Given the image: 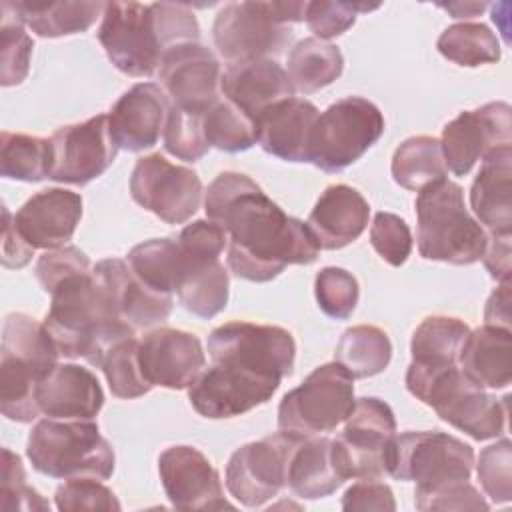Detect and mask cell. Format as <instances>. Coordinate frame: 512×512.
<instances>
[{
  "label": "cell",
  "instance_id": "obj_8",
  "mask_svg": "<svg viewBox=\"0 0 512 512\" xmlns=\"http://www.w3.org/2000/svg\"><path fill=\"white\" fill-rule=\"evenodd\" d=\"M386 130L380 108L362 98L346 96L320 112L312 136L308 162L328 174H338L372 148Z\"/></svg>",
  "mask_w": 512,
  "mask_h": 512
},
{
  "label": "cell",
  "instance_id": "obj_23",
  "mask_svg": "<svg viewBox=\"0 0 512 512\" xmlns=\"http://www.w3.org/2000/svg\"><path fill=\"white\" fill-rule=\"evenodd\" d=\"M170 98L156 82H138L110 108L108 124L118 148L142 152L152 148L166 126Z\"/></svg>",
  "mask_w": 512,
  "mask_h": 512
},
{
  "label": "cell",
  "instance_id": "obj_44",
  "mask_svg": "<svg viewBox=\"0 0 512 512\" xmlns=\"http://www.w3.org/2000/svg\"><path fill=\"white\" fill-rule=\"evenodd\" d=\"M314 294L318 308L326 316L334 320H346L356 310L360 288L352 272L338 266H326L316 274Z\"/></svg>",
  "mask_w": 512,
  "mask_h": 512
},
{
  "label": "cell",
  "instance_id": "obj_24",
  "mask_svg": "<svg viewBox=\"0 0 512 512\" xmlns=\"http://www.w3.org/2000/svg\"><path fill=\"white\" fill-rule=\"evenodd\" d=\"M82 218V196L64 188H46L30 196L14 214L20 236L36 250L66 246Z\"/></svg>",
  "mask_w": 512,
  "mask_h": 512
},
{
  "label": "cell",
  "instance_id": "obj_12",
  "mask_svg": "<svg viewBox=\"0 0 512 512\" xmlns=\"http://www.w3.org/2000/svg\"><path fill=\"white\" fill-rule=\"evenodd\" d=\"M394 436L396 418L384 400L376 396L354 400L342 434L332 438L334 460L344 480H382L388 474L386 456Z\"/></svg>",
  "mask_w": 512,
  "mask_h": 512
},
{
  "label": "cell",
  "instance_id": "obj_30",
  "mask_svg": "<svg viewBox=\"0 0 512 512\" xmlns=\"http://www.w3.org/2000/svg\"><path fill=\"white\" fill-rule=\"evenodd\" d=\"M334 452L332 438H296L288 456L286 488L302 500L326 498L344 484Z\"/></svg>",
  "mask_w": 512,
  "mask_h": 512
},
{
  "label": "cell",
  "instance_id": "obj_29",
  "mask_svg": "<svg viewBox=\"0 0 512 512\" xmlns=\"http://www.w3.org/2000/svg\"><path fill=\"white\" fill-rule=\"evenodd\" d=\"M512 146L496 148L482 158L470 188V208L486 232H512Z\"/></svg>",
  "mask_w": 512,
  "mask_h": 512
},
{
  "label": "cell",
  "instance_id": "obj_25",
  "mask_svg": "<svg viewBox=\"0 0 512 512\" xmlns=\"http://www.w3.org/2000/svg\"><path fill=\"white\" fill-rule=\"evenodd\" d=\"M318 108L306 98H286L256 118V142L266 154L286 162H308L310 136L318 120Z\"/></svg>",
  "mask_w": 512,
  "mask_h": 512
},
{
  "label": "cell",
  "instance_id": "obj_48",
  "mask_svg": "<svg viewBox=\"0 0 512 512\" xmlns=\"http://www.w3.org/2000/svg\"><path fill=\"white\" fill-rule=\"evenodd\" d=\"M370 244L386 264L402 266L412 252V234L406 220L392 212H376L370 226Z\"/></svg>",
  "mask_w": 512,
  "mask_h": 512
},
{
  "label": "cell",
  "instance_id": "obj_42",
  "mask_svg": "<svg viewBox=\"0 0 512 512\" xmlns=\"http://www.w3.org/2000/svg\"><path fill=\"white\" fill-rule=\"evenodd\" d=\"M98 368L104 372L108 388L116 398H140L152 390V384L144 378L140 368L136 336L112 344L104 352Z\"/></svg>",
  "mask_w": 512,
  "mask_h": 512
},
{
  "label": "cell",
  "instance_id": "obj_41",
  "mask_svg": "<svg viewBox=\"0 0 512 512\" xmlns=\"http://www.w3.org/2000/svg\"><path fill=\"white\" fill-rule=\"evenodd\" d=\"M202 122L210 148L214 146L222 152L236 154L250 150L256 144L254 120L226 98L212 104L204 112Z\"/></svg>",
  "mask_w": 512,
  "mask_h": 512
},
{
  "label": "cell",
  "instance_id": "obj_35",
  "mask_svg": "<svg viewBox=\"0 0 512 512\" xmlns=\"http://www.w3.org/2000/svg\"><path fill=\"white\" fill-rule=\"evenodd\" d=\"M392 358V342L388 334L372 324H358L340 336L334 360L352 378H370L384 372Z\"/></svg>",
  "mask_w": 512,
  "mask_h": 512
},
{
  "label": "cell",
  "instance_id": "obj_46",
  "mask_svg": "<svg viewBox=\"0 0 512 512\" xmlns=\"http://www.w3.org/2000/svg\"><path fill=\"white\" fill-rule=\"evenodd\" d=\"M0 508L4 512H50V504L26 484L22 458L10 448H2Z\"/></svg>",
  "mask_w": 512,
  "mask_h": 512
},
{
  "label": "cell",
  "instance_id": "obj_53",
  "mask_svg": "<svg viewBox=\"0 0 512 512\" xmlns=\"http://www.w3.org/2000/svg\"><path fill=\"white\" fill-rule=\"evenodd\" d=\"M34 256V248L20 236L14 226V214L2 206V266L24 268Z\"/></svg>",
  "mask_w": 512,
  "mask_h": 512
},
{
  "label": "cell",
  "instance_id": "obj_26",
  "mask_svg": "<svg viewBox=\"0 0 512 512\" xmlns=\"http://www.w3.org/2000/svg\"><path fill=\"white\" fill-rule=\"evenodd\" d=\"M42 414L58 420H94L104 406V392L94 372L78 364H56L38 384Z\"/></svg>",
  "mask_w": 512,
  "mask_h": 512
},
{
  "label": "cell",
  "instance_id": "obj_40",
  "mask_svg": "<svg viewBox=\"0 0 512 512\" xmlns=\"http://www.w3.org/2000/svg\"><path fill=\"white\" fill-rule=\"evenodd\" d=\"M0 14V84L16 86L28 76L34 42L16 2H2Z\"/></svg>",
  "mask_w": 512,
  "mask_h": 512
},
{
  "label": "cell",
  "instance_id": "obj_54",
  "mask_svg": "<svg viewBox=\"0 0 512 512\" xmlns=\"http://www.w3.org/2000/svg\"><path fill=\"white\" fill-rule=\"evenodd\" d=\"M486 248L482 254V262L486 266V270L490 272V276L498 282L502 280H510V234H492L486 232Z\"/></svg>",
  "mask_w": 512,
  "mask_h": 512
},
{
  "label": "cell",
  "instance_id": "obj_14",
  "mask_svg": "<svg viewBox=\"0 0 512 512\" xmlns=\"http://www.w3.org/2000/svg\"><path fill=\"white\" fill-rule=\"evenodd\" d=\"M130 196L166 224H184L202 204L200 176L168 162L160 152L136 160L130 174Z\"/></svg>",
  "mask_w": 512,
  "mask_h": 512
},
{
  "label": "cell",
  "instance_id": "obj_16",
  "mask_svg": "<svg viewBox=\"0 0 512 512\" xmlns=\"http://www.w3.org/2000/svg\"><path fill=\"white\" fill-rule=\"evenodd\" d=\"M296 436L282 430L248 442L232 452L226 464V488L246 508H258L286 488L288 456Z\"/></svg>",
  "mask_w": 512,
  "mask_h": 512
},
{
  "label": "cell",
  "instance_id": "obj_15",
  "mask_svg": "<svg viewBox=\"0 0 512 512\" xmlns=\"http://www.w3.org/2000/svg\"><path fill=\"white\" fill-rule=\"evenodd\" d=\"M48 142V178L76 186H84L102 176L112 166L120 150L112 138L108 114H98L78 124L60 126L48 138Z\"/></svg>",
  "mask_w": 512,
  "mask_h": 512
},
{
  "label": "cell",
  "instance_id": "obj_36",
  "mask_svg": "<svg viewBox=\"0 0 512 512\" xmlns=\"http://www.w3.org/2000/svg\"><path fill=\"white\" fill-rule=\"evenodd\" d=\"M390 172L398 186L414 192H420L428 184L446 178L448 170L444 164L440 140L424 134L406 138L394 150Z\"/></svg>",
  "mask_w": 512,
  "mask_h": 512
},
{
  "label": "cell",
  "instance_id": "obj_22",
  "mask_svg": "<svg viewBox=\"0 0 512 512\" xmlns=\"http://www.w3.org/2000/svg\"><path fill=\"white\" fill-rule=\"evenodd\" d=\"M92 276L114 314L134 330H148L168 320L174 306L172 294L144 284L126 260L104 258L92 268Z\"/></svg>",
  "mask_w": 512,
  "mask_h": 512
},
{
  "label": "cell",
  "instance_id": "obj_28",
  "mask_svg": "<svg viewBox=\"0 0 512 512\" xmlns=\"http://www.w3.org/2000/svg\"><path fill=\"white\" fill-rule=\"evenodd\" d=\"M370 204L348 184L328 186L316 200L306 226L314 234L320 250H340L366 230Z\"/></svg>",
  "mask_w": 512,
  "mask_h": 512
},
{
  "label": "cell",
  "instance_id": "obj_2",
  "mask_svg": "<svg viewBox=\"0 0 512 512\" xmlns=\"http://www.w3.org/2000/svg\"><path fill=\"white\" fill-rule=\"evenodd\" d=\"M48 294L44 328L64 358H84L98 368L112 344L136 336V330L114 314L92 270L64 278Z\"/></svg>",
  "mask_w": 512,
  "mask_h": 512
},
{
  "label": "cell",
  "instance_id": "obj_45",
  "mask_svg": "<svg viewBox=\"0 0 512 512\" xmlns=\"http://www.w3.org/2000/svg\"><path fill=\"white\" fill-rule=\"evenodd\" d=\"M478 480L486 496L494 504H506L512 498V442L510 438H500L498 442L486 446L476 464Z\"/></svg>",
  "mask_w": 512,
  "mask_h": 512
},
{
  "label": "cell",
  "instance_id": "obj_52",
  "mask_svg": "<svg viewBox=\"0 0 512 512\" xmlns=\"http://www.w3.org/2000/svg\"><path fill=\"white\" fill-rule=\"evenodd\" d=\"M342 510H378V512H394L396 502L388 484L380 480L360 478L354 482L342 496Z\"/></svg>",
  "mask_w": 512,
  "mask_h": 512
},
{
  "label": "cell",
  "instance_id": "obj_21",
  "mask_svg": "<svg viewBox=\"0 0 512 512\" xmlns=\"http://www.w3.org/2000/svg\"><path fill=\"white\" fill-rule=\"evenodd\" d=\"M138 360L144 378L168 390L188 388L206 368V354L196 334L158 326L138 340Z\"/></svg>",
  "mask_w": 512,
  "mask_h": 512
},
{
  "label": "cell",
  "instance_id": "obj_7",
  "mask_svg": "<svg viewBox=\"0 0 512 512\" xmlns=\"http://www.w3.org/2000/svg\"><path fill=\"white\" fill-rule=\"evenodd\" d=\"M182 276L176 290L184 310L200 318H214L228 304L230 278L220 262L228 236L214 220H194L178 234Z\"/></svg>",
  "mask_w": 512,
  "mask_h": 512
},
{
  "label": "cell",
  "instance_id": "obj_38",
  "mask_svg": "<svg viewBox=\"0 0 512 512\" xmlns=\"http://www.w3.org/2000/svg\"><path fill=\"white\" fill-rule=\"evenodd\" d=\"M436 48L446 60L468 68L500 60V42L496 34L480 22H458L448 26L440 34Z\"/></svg>",
  "mask_w": 512,
  "mask_h": 512
},
{
  "label": "cell",
  "instance_id": "obj_47",
  "mask_svg": "<svg viewBox=\"0 0 512 512\" xmlns=\"http://www.w3.org/2000/svg\"><path fill=\"white\" fill-rule=\"evenodd\" d=\"M56 508L62 512H118L116 494L96 478H68L54 492Z\"/></svg>",
  "mask_w": 512,
  "mask_h": 512
},
{
  "label": "cell",
  "instance_id": "obj_37",
  "mask_svg": "<svg viewBox=\"0 0 512 512\" xmlns=\"http://www.w3.org/2000/svg\"><path fill=\"white\" fill-rule=\"evenodd\" d=\"M130 268L150 288L176 294L182 276V250L174 238H152L128 252Z\"/></svg>",
  "mask_w": 512,
  "mask_h": 512
},
{
  "label": "cell",
  "instance_id": "obj_20",
  "mask_svg": "<svg viewBox=\"0 0 512 512\" xmlns=\"http://www.w3.org/2000/svg\"><path fill=\"white\" fill-rule=\"evenodd\" d=\"M158 474L170 504L178 510L234 508L226 498L218 470L194 446H170L158 458Z\"/></svg>",
  "mask_w": 512,
  "mask_h": 512
},
{
  "label": "cell",
  "instance_id": "obj_49",
  "mask_svg": "<svg viewBox=\"0 0 512 512\" xmlns=\"http://www.w3.org/2000/svg\"><path fill=\"white\" fill-rule=\"evenodd\" d=\"M378 4H358V2H306L304 22L314 32V38L330 40L344 34L348 28L354 26L358 12L376 10Z\"/></svg>",
  "mask_w": 512,
  "mask_h": 512
},
{
  "label": "cell",
  "instance_id": "obj_19",
  "mask_svg": "<svg viewBox=\"0 0 512 512\" xmlns=\"http://www.w3.org/2000/svg\"><path fill=\"white\" fill-rule=\"evenodd\" d=\"M158 80L172 106L204 114L222 98L218 58L200 42H186L164 52Z\"/></svg>",
  "mask_w": 512,
  "mask_h": 512
},
{
  "label": "cell",
  "instance_id": "obj_17",
  "mask_svg": "<svg viewBox=\"0 0 512 512\" xmlns=\"http://www.w3.org/2000/svg\"><path fill=\"white\" fill-rule=\"evenodd\" d=\"M208 356L212 362H240L286 378L294 370L296 342L280 326L226 322L210 332Z\"/></svg>",
  "mask_w": 512,
  "mask_h": 512
},
{
  "label": "cell",
  "instance_id": "obj_34",
  "mask_svg": "<svg viewBox=\"0 0 512 512\" xmlns=\"http://www.w3.org/2000/svg\"><path fill=\"white\" fill-rule=\"evenodd\" d=\"M470 328L454 316L424 318L410 340L412 362L420 366H450L458 364Z\"/></svg>",
  "mask_w": 512,
  "mask_h": 512
},
{
  "label": "cell",
  "instance_id": "obj_31",
  "mask_svg": "<svg viewBox=\"0 0 512 512\" xmlns=\"http://www.w3.org/2000/svg\"><path fill=\"white\" fill-rule=\"evenodd\" d=\"M458 366L482 388H508L512 380V332L490 324L470 330Z\"/></svg>",
  "mask_w": 512,
  "mask_h": 512
},
{
  "label": "cell",
  "instance_id": "obj_32",
  "mask_svg": "<svg viewBox=\"0 0 512 512\" xmlns=\"http://www.w3.org/2000/svg\"><path fill=\"white\" fill-rule=\"evenodd\" d=\"M344 70V56L336 44L320 38H304L294 44L288 54V76L294 90L312 94L330 86Z\"/></svg>",
  "mask_w": 512,
  "mask_h": 512
},
{
  "label": "cell",
  "instance_id": "obj_13",
  "mask_svg": "<svg viewBox=\"0 0 512 512\" xmlns=\"http://www.w3.org/2000/svg\"><path fill=\"white\" fill-rule=\"evenodd\" d=\"M282 378L238 362H212L186 388L190 406L204 418L220 420L250 412L268 402Z\"/></svg>",
  "mask_w": 512,
  "mask_h": 512
},
{
  "label": "cell",
  "instance_id": "obj_6",
  "mask_svg": "<svg viewBox=\"0 0 512 512\" xmlns=\"http://www.w3.org/2000/svg\"><path fill=\"white\" fill-rule=\"evenodd\" d=\"M306 2H228L212 24L218 54L228 62L278 56L292 40L294 22H304Z\"/></svg>",
  "mask_w": 512,
  "mask_h": 512
},
{
  "label": "cell",
  "instance_id": "obj_1",
  "mask_svg": "<svg viewBox=\"0 0 512 512\" xmlns=\"http://www.w3.org/2000/svg\"><path fill=\"white\" fill-rule=\"evenodd\" d=\"M204 210L228 236L226 264L248 282H270L290 264H312L320 246L306 222L288 216L240 172H220L204 192Z\"/></svg>",
  "mask_w": 512,
  "mask_h": 512
},
{
  "label": "cell",
  "instance_id": "obj_9",
  "mask_svg": "<svg viewBox=\"0 0 512 512\" xmlns=\"http://www.w3.org/2000/svg\"><path fill=\"white\" fill-rule=\"evenodd\" d=\"M354 378L334 360L314 368L278 406V430L310 438L332 432L354 406Z\"/></svg>",
  "mask_w": 512,
  "mask_h": 512
},
{
  "label": "cell",
  "instance_id": "obj_56",
  "mask_svg": "<svg viewBox=\"0 0 512 512\" xmlns=\"http://www.w3.org/2000/svg\"><path fill=\"white\" fill-rule=\"evenodd\" d=\"M444 8L452 18H474L486 10V2H448V4H438Z\"/></svg>",
  "mask_w": 512,
  "mask_h": 512
},
{
  "label": "cell",
  "instance_id": "obj_55",
  "mask_svg": "<svg viewBox=\"0 0 512 512\" xmlns=\"http://www.w3.org/2000/svg\"><path fill=\"white\" fill-rule=\"evenodd\" d=\"M512 282L510 280H502L500 286L490 294L486 308H484V320L490 326H498V328H506L510 330V300H512Z\"/></svg>",
  "mask_w": 512,
  "mask_h": 512
},
{
  "label": "cell",
  "instance_id": "obj_51",
  "mask_svg": "<svg viewBox=\"0 0 512 512\" xmlns=\"http://www.w3.org/2000/svg\"><path fill=\"white\" fill-rule=\"evenodd\" d=\"M88 270H92L88 256L78 246H72V244L54 248V250H46L34 266L36 280L40 282V286L46 294L64 278H68L76 272H88Z\"/></svg>",
  "mask_w": 512,
  "mask_h": 512
},
{
  "label": "cell",
  "instance_id": "obj_10",
  "mask_svg": "<svg viewBox=\"0 0 512 512\" xmlns=\"http://www.w3.org/2000/svg\"><path fill=\"white\" fill-rule=\"evenodd\" d=\"M472 468V446L438 430L396 434L388 446V476L402 482H416V490L470 480Z\"/></svg>",
  "mask_w": 512,
  "mask_h": 512
},
{
  "label": "cell",
  "instance_id": "obj_11",
  "mask_svg": "<svg viewBox=\"0 0 512 512\" xmlns=\"http://www.w3.org/2000/svg\"><path fill=\"white\" fill-rule=\"evenodd\" d=\"M98 40L110 62L134 78L158 72L166 52L154 4L106 2Z\"/></svg>",
  "mask_w": 512,
  "mask_h": 512
},
{
  "label": "cell",
  "instance_id": "obj_43",
  "mask_svg": "<svg viewBox=\"0 0 512 512\" xmlns=\"http://www.w3.org/2000/svg\"><path fill=\"white\" fill-rule=\"evenodd\" d=\"M202 116L204 114L170 106V114L162 132L164 148L168 154L184 162H196L208 154L210 144L204 134Z\"/></svg>",
  "mask_w": 512,
  "mask_h": 512
},
{
  "label": "cell",
  "instance_id": "obj_5",
  "mask_svg": "<svg viewBox=\"0 0 512 512\" xmlns=\"http://www.w3.org/2000/svg\"><path fill=\"white\" fill-rule=\"evenodd\" d=\"M32 468L50 478L108 480L114 472V450L94 420L44 418L26 442Z\"/></svg>",
  "mask_w": 512,
  "mask_h": 512
},
{
  "label": "cell",
  "instance_id": "obj_3",
  "mask_svg": "<svg viewBox=\"0 0 512 512\" xmlns=\"http://www.w3.org/2000/svg\"><path fill=\"white\" fill-rule=\"evenodd\" d=\"M406 388L422 404L430 406L444 422L474 440H490L506 434L510 396L502 400L472 382L458 364L420 366L410 362Z\"/></svg>",
  "mask_w": 512,
  "mask_h": 512
},
{
  "label": "cell",
  "instance_id": "obj_27",
  "mask_svg": "<svg viewBox=\"0 0 512 512\" xmlns=\"http://www.w3.org/2000/svg\"><path fill=\"white\" fill-rule=\"evenodd\" d=\"M222 96L252 120L268 106L292 98L294 84L274 58L240 60L226 66L220 82Z\"/></svg>",
  "mask_w": 512,
  "mask_h": 512
},
{
  "label": "cell",
  "instance_id": "obj_39",
  "mask_svg": "<svg viewBox=\"0 0 512 512\" xmlns=\"http://www.w3.org/2000/svg\"><path fill=\"white\" fill-rule=\"evenodd\" d=\"M50 142L48 138L8 132L0 134V172L4 178L40 182L48 178Z\"/></svg>",
  "mask_w": 512,
  "mask_h": 512
},
{
  "label": "cell",
  "instance_id": "obj_50",
  "mask_svg": "<svg viewBox=\"0 0 512 512\" xmlns=\"http://www.w3.org/2000/svg\"><path fill=\"white\" fill-rule=\"evenodd\" d=\"M414 504L422 512L430 510H488L490 504L468 482H450L430 490H414Z\"/></svg>",
  "mask_w": 512,
  "mask_h": 512
},
{
  "label": "cell",
  "instance_id": "obj_4",
  "mask_svg": "<svg viewBox=\"0 0 512 512\" xmlns=\"http://www.w3.org/2000/svg\"><path fill=\"white\" fill-rule=\"evenodd\" d=\"M414 210L422 258L454 266H470L482 258L488 234L468 212L460 184L448 178L428 184L418 192Z\"/></svg>",
  "mask_w": 512,
  "mask_h": 512
},
{
  "label": "cell",
  "instance_id": "obj_18",
  "mask_svg": "<svg viewBox=\"0 0 512 512\" xmlns=\"http://www.w3.org/2000/svg\"><path fill=\"white\" fill-rule=\"evenodd\" d=\"M512 146V108L508 102H488L464 110L450 120L440 138L446 170L466 176L472 166L496 148Z\"/></svg>",
  "mask_w": 512,
  "mask_h": 512
},
{
  "label": "cell",
  "instance_id": "obj_33",
  "mask_svg": "<svg viewBox=\"0 0 512 512\" xmlns=\"http://www.w3.org/2000/svg\"><path fill=\"white\" fill-rule=\"evenodd\" d=\"M104 6V2H16L24 24L42 38L86 32Z\"/></svg>",
  "mask_w": 512,
  "mask_h": 512
}]
</instances>
